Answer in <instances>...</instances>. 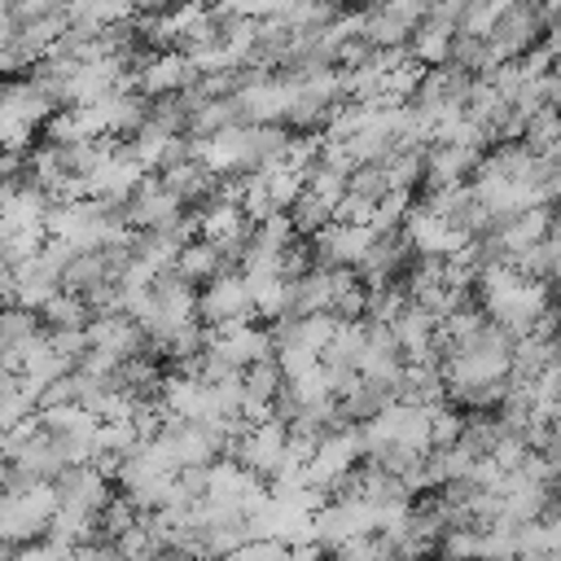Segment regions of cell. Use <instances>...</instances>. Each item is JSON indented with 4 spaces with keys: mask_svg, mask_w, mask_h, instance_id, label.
<instances>
[{
    "mask_svg": "<svg viewBox=\"0 0 561 561\" xmlns=\"http://www.w3.org/2000/svg\"><path fill=\"white\" fill-rule=\"evenodd\" d=\"M408 210H412V193H386V197L373 206L368 232H373V237H381V232H394V228H403Z\"/></svg>",
    "mask_w": 561,
    "mask_h": 561,
    "instance_id": "obj_25",
    "label": "cell"
},
{
    "mask_svg": "<svg viewBox=\"0 0 561 561\" xmlns=\"http://www.w3.org/2000/svg\"><path fill=\"white\" fill-rule=\"evenodd\" d=\"M478 162H482V153H473V149L425 145V153H421V184H425V193L469 184V175L478 171Z\"/></svg>",
    "mask_w": 561,
    "mask_h": 561,
    "instance_id": "obj_6",
    "label": "cell"
},
{
    "mask_svg": "<svg viewBox=\"0 0 561 561\" xmlns=\"http://www.w3.org/2000/svg\"><path fill=\"white\" fill-rule=\"evenodd\" d=\"M403 307H408L403 280H386V285L364 289V324H386V329H390Z\"/></svg>",
    "mask_w": 561,
    "mask_h": 561,
    "instance_id": "obj_13",
    "label": "cell"
},
{
    "mask_svg": "<svg viewBox=\"0 0 561 561\" xmlns=\"http://www.w3.org/2000/svg\"><path fill=\"white\" fill-rule=\"evenodd\" d=\"M53 495L61 508H79V513H101L105 500L114 495V482H105L92 465H66L57 478H53Z\"/></svg>",
    "mask_w": 561,
    "mask_h": 561,
    "instance_id": "obj_5",
    "label": "cell"
},
{
    "mask_svg": "<svg viewBox=\"0 0 561 561\" xmlns=\"http://www.w3.org/2000/svg\"><path fill=\"white\" fill-rule=\"evenodd\" d=\"M289 241H294V228H289V219H285V215H267L263 224H250L245 250H259V254H280Z\"/></svg>",
    "mask_w": 561,
    "mask_h": 561,
    "instance_id": "obj_22",
    "label": "cell"
},
{
    "mask_svg": "<svg viewBox=\"0 0 561 561\" xmlns=\"http://www.w3.org/2000/svg\"><path fill=\"white\" fill-rule=\"evenodd\" d=\"M333 561H394V552H390V539H381V535H359V539L342 543V548L333 552Z\"/></svg>",
    "mask_w": 561,
    "mask_h": 561,
    "instance_id": "obj_29",
    "label": "cell"
},
{
    "mask_svg": "<svg viewBox=\"0 0 561 561\" xmlns=\"http://www.w3.org/2000/svg\"><path fill=\"white\" fill-rule=\"evenodd\" d=\"M35 333H44V324H39L35 311H26V307H18V302L0 307V337H4L9 346L26 342V337H35Z\"/></svg>",
    "mask_w": 561,
    "mask_h": 561,
    "instance_id": "obj_26",
    "label": "cell"
},
{
    "mask_svg": "<svg viewBox=\"0 0 561 561\" xmlns=\"http://www.w3.org/2000/svg\"><path fill=\"white\" fill-rule=\"evenodd\" d=\"M39 245H44V228H13L9 241H4V250H0V259L9 267H18V263H31L39 254Z\"/></svg>",
    "mask_w": 561,
    "mask_h": 561,
    "instance_id": "obj_28",
    "label": "cell"
},
{
    "mask_svg": "<svg viewBox=\"0 0 561 561\" xmlns=\"http://www.w3.org/2000/svg\"><path fill=\"white\" fill-rule=\"evenodd\" d=\"M285 219H289V228H294L298 241H311L320 228L333 224V219H329V206H324L320 197H311V193H298V202L285 210Z\"/></svg>",
    "mask_w": 561,
    "mask_h": 561,
    "instance_id": "obj_18",
    "label": "cell"
},
{
    "mask_svg": "<svg viewBox=\"0 0 561 561\" xmlns=\"http://www.w3.org/2000/svg\"><path fill=\"white\" fill-rule=\"evenodd\" d=\"M552 232H557V215H552V206H535V210H522V215L504 219L491 237L500 241V250H504L508 259H517V254H526L530 245H539V241L552 237Z\"/></svg>",
    "mask_w": 561,
    "mask_h": 561,
    "instance_id": "obj_9",
    "label": "cell"
},
{
    "mask_svg": "<svg viewBox=\"0 0 561 561\" xmlns=\"http://www.w3.org/2000/svg\"><path fill=\"white\" fill-rule=\"evenodd\" d=\"M197 320L210 324V329L215 324H228V320H254L241 272H219L210 285L197 289Z\"/></svg>",
    "mask_w": 561,
    "mask_h": 561,
    "instance_id": "obj_2",
    "label": "cell"
},
{
    "mask_svg": "<svg viewBox=\"0 0 561 561\" xmlns=\"http://www.w3.org/2000/svg\"><path fill=\"white\" fill-rule=\"evenodd\" d=\"M425 18V4L412 0V4H373L364 9V26H359V39H368L373 48H403L412 26Z\"/></svg>",
    "mask_w": 561,
    "mask_h": 561,
    "instance_id": "obj_4",
    "label": "cell"
},
{
    "mask_svg": "<svg viewBox=\"0 0 561 561\" xmlns=\"http://www.w3.org/2000/svg\"><path fill=\"white\" fill-rule=\"evenodd\" d=\"M346 193H355V197H364V202H381L386 193H390V184H386V167L381 162H359L351 175H346Z\"/></svg>",
    "mask_w": 561,
    "mask_h": 561,
    "instance_id": "obj_24",
    "label": "cell"
},
{
    "mask_svg": "<svg viewBox=\"0 0 561 561\" xmlns=\"http://www.w3.org/2000/svg\"><path fill=\"white\" fill-rule=\"evenodd\" d=\"M557 140H561V123H557V110H535V114L526 118L522 145H526L535 158H557Z\"/></svg>",
    "mask_w": 561,
    "mask_h": 561,
    "instance_id": "obj_16",
    "label": "cell"
},
{
    "mask_svg": "<svg viewBox=\"0 0 561 561\" xmlns=\"http://www.w3.org/2000/svg\"><path fill=\"white\" fill-rule=\"evenodd\" d=\"M140 180H145V171H140L136 162H127V158L118 153V140H114V153H110L83 184H88V197L110 202V206H123V202L140 188Z\"/></svg>",
    "mask_w": 561,
    "mask_h": 561,
    "instance_id": "obj_8",
    "label": "cell"
},
{
    "mask_svg": "<svg viewBox=\"0 0 561 561\" xmlns=\"http://www.w3.org/2000/svg\"><path fill=\"white\" fill-rule=\"evenodd\" d=\"M193 83H197V70H193V61L184 53H149V61L136 75V92L149 96V101L153 96H175V92H184Z\"/></svg>",
    "mask_w": 561,
    "mask_h": 561,
    "instance_id": "obj_7",
    "label": "cell"
},
{
    "mask_svg": "<svg viewBox=\"0 0 561 561\" xmlns=\"http://www.w3.org/2000/svg\"><path fill=\"white\" fill-rule=\"evenodd\" d=\"M53 197L39 193V188H26V184H13L4 197H0V224L13 232V228H44V215H48Z\"/></svg>",
    "mask_w": 561,
    "mask_h": 561,
    "instance_id": "obj_10",
    "label": "cell"
},
{
    "mask_svg": "<svg viewBox=\"0 0 561 561\" xmlns=\"http://www.w3.org/2000/svg\"><path fill=\"white\" fill-rule=\"evenodd\" d=\"M324 557H329V552H324L320 543H294V548H289V561H324Z\"/></svg>",
    "mask_w": 561,
    "mask_h": 561,
    "instance_id": "obj_35",
    "label": "cell"
},
{
    "mask_svg": "<svg viewBox=\"0 0 561 561\" xmlns=\"http://www.w3.org/2000/svg\"><path fill=\"white\" fill-rule=\"evenodd\" d=\"M92 316H88V307H83V298H75V294H53L44 307H39V324L48 329V333H57V329H83Z\"/></svg>",
    "mask_w": 561,
    "mask_h": 561,
    "instance_id": "obj_15",
    "label": "cell"
},
{
    "mask_svg": "<svg viewBox=\"0 0 561 561\" xmlns=\"http://www.w3.org/2000/svg\"><path fill=\"white\" fill-rule=\"evenodd\" d=\"M500 13H504V0H469V4H460V18H456V35H469V39H486Z\"/></svg>",
    "mask_w": 561,
    "mask_h": 561,
    "instance_id": "obj_20",
    "label": "cell"
},
{
    "mask_svg": "<svg viewBox=\"0 0 561 561\" xmlns=\"http://www.w3.org/2000/svg\"><path fill=\"white\" fill-rule=\"evenodd\" d=\"M543 35V18H539V4H504V13L495 18L491 35H486V48L495 53V61H517L522 53H530Z\"/></svg>",
    "mask_w": 561,
    "mask_h": 561,
    "instance_id": "obj_1",
    "label": "cell"
},
{
    "mask_svg": "<svg viewBox=\"0 0 561 561\" xmlns=\"http://www.w3.org/2000/svg\"><path fill=\"white\" fill-rule=\"evenodd\" d=\"M224 561H289V548L285 543H272V539H245L237 552H228Z\"/></svg>",
    "mask_w": 561,
    "mask_h": 561,
    "instance_id": "obj_33",
    "label": "cell"
},
{
    "mask_svg": "<svg viewBox=\"0 0 561 561\" xmlns=\"http://www.w3.org/2000/svg\"><path fill=\"white\" fill-rule=\"evenodd\" d=\"M368 245H373V232L368 228H351V224H329V228H320L307 241L316 267H346V272L359 267V259L368 254Z\"/></svg>",
    "mask_w": 561,
    "mask_h": 561,
    "instance_id": "obj_3",
    "label": "cell"
},
{
    "mask_svg": "<svg viewBox=\"0 0 561 561\" xmlns=\"http://www.w3.org/2000/svg\"><path fill=\"white\" fill-rule=\"evenodd\" d=\"M53 294H57V276H48L35 259L13 267V302H18V307H26V311L39 316V307H44Z\"/></svg>",
    "mask_w": 561,
    "mask_h": 561,
    "instance_id": "obj_12",
    "label": "cell"
},
{
    "mask_svg": "<svg viewBox=\"0 0 561 561\" xmlns=\"http://www.w3.org/2000/svg\"><path fill=\"white\" fill-rule=\"evenodd\" d=\"M425 416H430V451L451 447V443L460 438V425H465V412H460V408L443 403V408H430Z\"/></svg>",
    "mask_w": 561,
    "mask_h": 561,
    "instance_id": "obj_27",
    "label": "cell"
},
{
    "mask_svg": "<svg viewBox=\"0 0 561 561\" xmlns=\"http://www.w3.org/2000/svg\"><path fill=\"white\" fill-rule=\"evenodd\" d=\"M136 522H140V513L114 491V495L105 500V508L96 513V539H101V543H114V539H118L123 530H131Z\"/></svg>",
    "mask_w": 561,
    "mask_h": 561,
    "instance_id": "obj_23",
    "label": "cell"
},
{
    "mask_svg": "<svg viewBox=\"0 0 561 561\" xmlns=\"http://www.w3.org/2000/svg\"><path fill=\"white\" fill-rule=\"evenodd\" d=\"M26 416H35V399L26 394V386L18 381L13 390H0V434H9Z\"/></svg>",
    "mask_w": 561,
    "mask_h": 561,
    "instance_id": "obj_30",
    "label": "cell"
},
{
    "mask_svg": "<svg viewBox=\"0 0 561 561\" xmlns=\"http://www.w3.org/2000/svg\"><path fill=\"white\" fill-rule=\"evenodd\" d=\"M9 13H13V22H18V26H31V22L53 18V13H57V4H48V0H26V4H9Z\"/></svg>",
    "mask_w": 561,
    "mask_h": 561,
    "instance_id": "obj_34",
    "label": "cell"
},
{
    "mask_svg": "<svg viewBox=\"0 0 561 561\" xmlns=\"http://www.w3.org/2000/svg\"><path fill=\"white\" fill-rule=\"evenodd\" d=\"M101 280H110V276H105V263H101V254L92 250V254H75V259H70V267L57 276V289H61V294H75V298H83V294H88V289H96Z\"/></svg>",
    "mask_w": 561,
    "mask_h": 561,
    "instance_id": "obj_14",
    "label": "cell"
},
{
    "mask_svg": "<svg viewBox=\"0 0 561 561\" xmlns=\"http://www.w3.org/2000/svg\"><path fill=\"white\" fill-rule=\"evenodd\" d=\"M171 272L184 280V285H193V289H202V285H210L224 267H219V250L210 245V241H188V245H180V254H175V263H171Z\"/></svg>",
    "mask_w": 561,
    "mask_h": 561,
    "instance_id": "obj_11",
    "label": "cell"
},
{
    "mask_svg": "<svg viewBox=\"0 0 561 561\" xmlns=\"http://www.w3.org/2000/svg\"><path fill=\"white\" fill-rule=\"evenodd\" d=\"M206 346H210V324L188 320V324H180V329L171 333V342L162 346V355H167L171 364H184V359H197Z\"/></svg>",
    "mask_w": 561,
    "mask_h": 561,
    "instance_id": "obj_21",
    "label": "cell"
},
{
    "mask_svg": "<svg viewBox=\"0 0 561 561\" xmlns=\"http://www.w3.org/2000/svg\"><path fill=\"white\" fill-rule=\"evenodd\" d=\"M329 219H333V224H351V228H368L373 202H364V197H355V193H342V197L329 206Z\"/></svg>",
    "mask_w": 561,
    "mask_h": 561,
    "instance_id": "obj_32",
    "label": "cell"
},
{
    "mask_svg": "<svg viewBox=\"0 0 561 561\" xmlns=\"http://www.w3.org/2000/svg\"><path fill=\"white\" fill-rule=\"evenodd\" d=\"M421 153H425V149H394V153L381 162L390 193H416V188H421Z\"/></svg>",
    "mask_w": 561,
    "mask_h": 561,
    "instance_id": "obj_19",
    "label": "cell"
},
{
    "mask_svg": "<svg viewBox=\"0 0 561 561\" xmlns=\"http://www.w3.org/2000/svg\"><path fill=\"white\" fill-rule=\"evenodd\" d=\"M259 184H263V193H267V202H272V210H289L294 202H298V193H302V175H294L289 167H280V162H272V167H263L259 171Z\"/></svg>",
    "mask_w": 561,
    "mask_h": 561,
    "instance_id": "obj_17",
    "label": "cell"
},
{
    "mask_svg": "<svg viewBox=\"0 0 561 561\" xmlns=\"http://www.w3.org/2000/svg\"><path fill=\"white\" fill-rule=\"evenodd\" d=\"M13 557H18V548H13V543H4V539H0V561H13Z\"/></svg>",
    "mask_w": 561,
    "mask_h": 561,
    "instance_id": "obj_37",
    "label": "cell"
},
{
    "mask_svg": "<svg viewBox=\"0 0 561 561\" xmlns=\"http://www.w3.org/2000/svg\"><path fill=\"white\" fill-rule=\"evenodd\" d=\"M48 333V329H44ZM48 346H53V355L66 364V368H75L83 355H88V333L83 329H57V333H48Z\"/></svg>",
    "mask_w": 561,
    "mask_h": 561,
    "instance_id": "obj_31",
    "label": "cell"
},
{
    "mask_svg": "<svg viewBox=\"0 0 561 561\" xmlns=\"http://www.w3.org/2000/svg\"><path fill=\"white\" fill-rule=\"evenodd\" d=\"M543 561H557V557H543Z\"/></svg>",
    "mask_w": 561,
    "mask_h": 561,
    "instance_id": "obj_38",
    "label": "cell"
},
{
    "mask_svg": "<svg viewBox=\"0 0 561 561\" xmlns=\"http://www.w3.org/2000/svg\"><path fill=\"white\" fill-rule=\"evenodd\" d=\"M13 35H18V22H13L9 4H0V48H9V44H13Z\"/></svg>",
    "mask_w": 561,
    "mask_h": 561,
    "instance_id": "obj_36",
    "label": "cell"
}]
</instances>
